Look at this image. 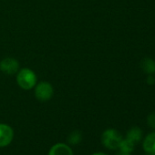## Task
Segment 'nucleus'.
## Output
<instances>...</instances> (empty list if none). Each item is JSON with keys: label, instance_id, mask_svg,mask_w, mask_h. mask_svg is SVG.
<instances>
[{"label": "nucleus", "instance_id": "423d86ee", "mask_svg": "<svg viewBox=\"0 0 155 155\" xmlns=\"http://www.w3.org/2000/svg\"><path fill=\"white\" fill-rule=\"evenodd\" d=\"M48 155H74V151L68 143L57 142L50 147Z\"/></svg>", "mask_w": 155, "mask_h": 155}, {"label": "nucleus", "instance_id": "9b49d317", "mask_svg": "<svg viewBox=\"0 0 155 155\" xmlns=\"http://www.w3.org/2000/svg\"><path fill=\"white\" fill-rule=\"evenodd\" d=\"M135 148V143L133 141H131L130 140L125 138L122 139L120 146H119V150L121 152H127V153H131L133 151Z\"/></svg>", "mask_w": 155, "mask_h": 155}, {"label": "nucleus", "instance_id": "ddd939ff", "mask_svg": "<svg viewBox=\"0 0 155 155\" xmlns=\"http://www.w3.org/2000/svg\"><path fill=\"white\" fill-rule=\"evenodd\" d=\"M147 83L150 84V85H153L155 83V79L152 74H150L148 75V78H147Z\"/></svg>", "mask_w": 155, "mask_h": 155}, {"label": "nucleus", "instance_id": "9d476101", "mask_svg": "<svg viewBox=\"0 0 155 155\" xmlns=\"http://www.w3.org/2000/svg\"><path fill=\"white\" fill-rule=\"evenodd\" d=\"M82 132L80 130H73L71 131L68 138H67V143L70 146H76L78 144H80L81 141L82 140Z\"/></svg>", "mask_w": 155, "mask_h": 155}, {"label": "nucleus", "instance_id": "6e6552de", "mask_svg": "<svg viewBox=\"0 0 155 155\" xmlns=\"http://www.w3.org/2000/svg\"><path fill=\"white\" fill-rule=\"evenodd\" d=\"M126 138L130 140L131 141H133L135 144L137 142H139L141 138H142V130L139 128V127H132L130 128L126 134Z\"/></svg>", "mask_w": 155, "mask_h": 155}, {"label": "nucleus", "instance_id": "f03ea898", "mask_svg": "<svg viewBox=\"0 0 155 155\" xmlns=\"http://www.w3.org/2000/svg\"><path fill=\"white\" fill-rule=\"evenodd\" d=\"M17 81L18 86L25 90V91H29L33 88L38 83V78L36 73L31 70L30 68H24L19 70V72L17 75Z\"/></svg>", "mask_w": 155, "mask_h": 155}, {"label": "nucleus", "instance_id": "f257e3e1", "mask_svg": "<svg viewBox=\"0 0 155 155\" xmlns=\"http://www.w3.org/2000/svg\"><path fill=\"white\" fill-rule=\"evenodd\" d=\"M122 139L123 137L119 130L115 129H107L102 132L101 141L106 149L114 150L119 149Z\"/></svg>", "mask_w": 155, "mask_h": 155}, {"label": "nucleus", "instance_id": "f8f14e48", "mask_svg": "<svg viewBox=\"0 0 155 155\" xmlns=\"http://www.w3.org/2000/svg\"><path fill=\"white\" fill-rule=\"evenodd\" d=\"M147 124L151 129H155V112H152L147 117Z\"/></svg>", "mask_w": 155, "mask_h": 155}, {"label": "nucleus", "instance_id": "39448f33", "mask_svg": "<svg viewBox=\"0 0 155 155\" xmlns=\"http://www.w3.org/2000/svg\"><path fill=\"white\" fill-rule=\"evenodd\" d=\"M19 68L18 61L14 58H6L0 62V70L8 75H14Z\"/></svg>", "mask_w": 155, "mask_h": 155}, {"label": "nucleus", "instance_id": "7ed1b4c3", "mask_svg": "<svg viewBox=\"0 0 155 155\" xmlns=\"http://www.w3.org/2000/svg\"><path fill=\"white\" fill-rule=\"evenodd\" d=\"M54 94L53 87L47 81H41L35 86V97L39 101L45 102L49 101Z\"/></svg>", "mask_w": 155, "mask_h": 155}, {"label": "nucleus", "instance_id": "2eb2a0df", "mask_svg": "<svg viewBox=\"0 0 155 155\" xmlns=\"http://www.w3.org/2000/svg\"><path fill=\"white\" fill-rule=\"evenodd\" d=\"M117 155H131V153H127V152H121V151H120Z\"/></svg>", "mask_w": 155, "mask_h": 155}, {"label": "nucleus", "instance_id": "20e7f679", "mask_svg": "<svg viewBox=\"0 0 155 155\" xmlns=\"http://www.w3.org/2000/svg\"><path fill=\"white\" fill-rule=\"evenodd\" d=\"M15 137L13 128L7 123H0V148L9 146Z\"/></svg>", "mask_w": 155, "mask_h": 155}, {"label": "nucleus", "instance_id": "0eeeda50", "mask_svg": "<svg viewBox=\"0 0 155 155\" xmlns=\"http://www.w3.org/2000/svg\"><path fill=\"white\" fill-rule=\"evenodd\" d=\"M142 148L147 153H155V131L149 133L144 138Z\"/></svg>", "mask_w": 155, "mask_h": 155}, {"label": "nucleus", "instance_id": "1a4fd4ad", "mask_svg": "<svg viewBox=\"0 0 155 155\" xmlns=\"http://www.w3.org/2000/svg\"><path fill=\"white\" fill-rule=\"evenodd\" d=\"M140 67L141 69L148 75L155 73V61L150 58H143L140 62Z\"/></svg>", "mask_w": 155, "mask_h": 155}, {"label": "nucleus", "instance_id": "4468645a", "mask_svg": "<svg viewBox=\"0 0 155 155\" xmlns=\"http://www.w3.org/2000/svg\"><path fill=\"white\" fill-rule=\"evenodd\" d=\"M91 155H108L107 153H105V152H102V151H98V152H94V153H92Z\"/></svg>", "mask_w": 155, "mask_h": 155}]
</instances>
